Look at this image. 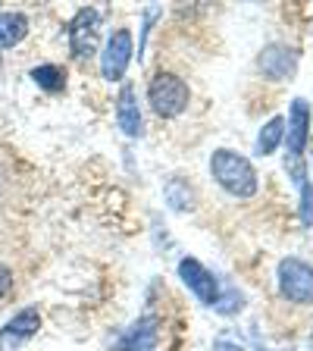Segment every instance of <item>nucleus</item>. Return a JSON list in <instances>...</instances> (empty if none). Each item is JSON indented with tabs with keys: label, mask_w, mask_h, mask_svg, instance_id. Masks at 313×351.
I'll return each instance as SVG.
<instances>
[{
	"label": "nucleus",
	"mask_w": 313,
	"mask_h": 351,
	"mask_svg": "<svg viewBox=\"0 0 313 351\" xmlns=\"http://www.w3.org/2000/svg\"><path fill=\"white\" fill-rule=\"evenodd\" d=\"M210 173L229 195L235 197H254L257 195V169L251 167L248 157L229 151V147H219L210 157Z\"/></svg>",
	"instance_id": "f257e3e1"
},
{
	"label": "nucleus",
	"mask_w": 313,
	"mask_h": 351,
	"mask_svg": "<svg viewBox=\"0 0 313 351\" xmlns=\"http://www.w3.org/2000/svg\"><path fill=\"white\" fill-rule=\"evenodd\" d=\"M147 101H151L153 113L163 119H175L182 117L188 110V101H191V91L179 75L173 73H157L147 85Z\"/></svg>",
	"instance_id": "f03ea898"
},
{
	"label": "nucleus",
	"mask_w": 313,
	"mask_h": 351,
	"mask_svg": "<svg viewBox=\"0 0 313 351\" xmlns=\"http://www.w3.org/2000/svg\"><path fill=\"white\" fill-rule=\"evenodd\" d=\"M307 138H310V104H307L304 97H295L292 113H288V129H285V145H288L285 167L292 169L295 182H304L301 154H304V147H307Z\"/></svg>",
	"instance_id": "7ed1b4c3"
},
{
	"label": "nucleus",
	"mask_w": 313,
	"mask_h": 351,
	"mask_svg": "<svg viewBox=\"0 0 313 351\" xmlns=\"http://www.w3.org/2000/svg\"><path fill=\"white\" fill-rule=\"evenodd\" d=\"M279 292L292 304H313V267L301 257L279 261Z\"/></svg>",
	"instance_id": "20e7f679"
},
{
	"label": "nucleus",
	"mask_w": 313,
	"mask_h": 351,
	"mask_svg": "<svg viewBox=\"0 0 313 351\" xmlns=\"http://www.w3.org/2000/svg\"><path fill=\"white\" fill-rule=\"evenodd\" d=\"M97 35H101V13L95 7H82L69 22V51H73V57H91L97 51Z\"/></svg>",
	"instance_id": "39448f33"
},
{
	"label": "nucleus",
	"mask_w": 313,
	"mask_h": 351,
	"mask_svg": "<svg viewBox=\"0 0 313 351\" xmlns=\"http://www.w3.org/2000/svg\"><path fill=\"white\" fill-rule=\"evenodd\" d=\"M179 279L188 285V292L195 295L201 304H207V307L216 304L219 282L201 261H195V257H182V261H179Z\"/></svg>",
	"instance_id": "423d86ee"
},
{
	"label": "nucleus",
	"mask_w": 313,
	"mask_h": 351,
	"mask_svg": "<svg viewBox=\"0 0 313 351\" xmlns=\"http://www.w3.org/2000/svg\"><path fill=\"white\" fill-rule=\"evenodd\" d=\"M132 53H135V44H132V32L129 29H119L110 35L107 47L101 53V73L107 82H119L125 75L132 63Z\"/></svg>",
	"instance_id": "0eeeda50"
},
{
	"label": "nucleus",
	"mask_w": 313,
	"mask_h": 351,
	"mask_svg": "<svg viewBox=\"0 0 313 351\" xmlns=\"http://www.w3.org/2000/svg\"><path fill=\"white\" fill-rule=\"evenodd\" d=\"M260 73L273 82H285L298 73V51L288 47V44H266L257 57Z\"/></svg>",
	"instance_id": "6e6552de"
},
{
	"label": "nucleus",
	"mask_w": 313,
	"mask_h": 351,
	"mask_svg": "<svg viewBox=\"0 0 313 351\" xmlns=\"http://www.w3.org/2000/svg\"><path fill=\"white\" fill-rule=\"evenodd\" d=\"M38 329H41L38 307H22L19 314H16L13 320H7L3 329H0V351H16L22 342H29Z\"/></svg>",
	"instance_id": "1a4fd4ad"
},
{
	"label": "nucleus",
	"mask_w": 313,
	"mask_h": 351,
	"mask_svg": "<svg viewBox=\"0 0 313 351\" xmlns=\"http://www.w3.org/2000/svg\"><path fill=\"white\" fill-rule=\"evenodd\" d=\"M157 326V317H141L138 323H132V329H125V336L119 339V351H153L160 342Z\"/></svg>",
	"instance_id": "9d476101"
},
{
	"label": "nucleus",
	"mask_w": 313,
	"mask_h": 351,
	"mask_svg": "<svg viewBox=\"0 0 313 351\" xmlns=\"http://www.w3.org/2000/svg\"><path fill=\"white\" fill-rule=\"evenodd\" d=\"M116 123H119V129H123L129 138H138V135H141V110H138L135 88H132V85H123V91H119Z\"/></svg>",
	"instance_id": "9b49d317"
},
{
	"label": "nucleus",
	"mask_w": 313,
	"mask_h": 351,
	"mask_svg": "<svg viewBox=\"0 0 313 351\" xmlns=\"http://www.w3.org/2000/svg\"><path fill=\"white\" fill-rule=\"evenodd\" d=\"M29 35V19L22 13H0V51L16 47L22 38Z\"/></svg>",
	"instance_id": "f8f14e48"
},
{
	"label": "nucleus",
	"mask_w": 313,
	"mask_h": 351,
	"mask_svg": "<svg viewBox=\"0 0 313 351\" xmlns=\"http://www.w3.org/2000/svg\"><path fill=\"white\" fill-rule=\"evenodd\" d=\"M282 138H285V117H273L270 123L260 129V135H257V154H260V157L273 154L282 145Z\"/></svg>",
	"instance_id": "ddd939ff"
},
{
	"label": "nucleus",
	"mask_w": 313,
	"mask_h": 351,
	"mask_svg": "<svg viewBox=\"0 0 313 351\" xmlns=\"http://www.w3.org/2000/svg\"><path fill=\"white\" fill-rule=\"evenodd\" d=\"M32 79H35L38 88L51 91V95H60V91L66 88V73L60 69V66H53V63L35 66V69H32Z\"/></svg>",
	"instance_id": "4468645a"
},
{
	"label": "nucleus",
	"mask_w": 313,
	"mask_h": 351,
	"mask_svg": "<svg viewBox=\"0 0 313 351\" xmlns=\"http://www.w3.org/2000/svg\"><path fill=\"white\" fill-rule=\"evenodd\" d=\"M166 201L175 207V210H185V207H195V195H191V189L185 182H179V179H173V182L166 185Z\"/></svg>",
	"instance_id": "2eb2a0df"
},
{
	"label": "nucleus",
	"mask_w": 313,
	"mask_h": 351,
	"mask_svg": "<svg viewBox=\"0 0 313 351\" xmlns=\"http://www.w3.org/2000/svg\"><path fill=\"white\" fill-rule=\"evenodd\" d=\"M301 223L313 226V185L301 182Z\"/></svg>",
	"instance_id": "dca6fc26"
},
{
	"label": "nucleus",
	"mask_w": 313,
	"mask_h": 351,
	"mask_svg": "<svg viewBox=\"0 0 313 351\" xmlns=\"http://www.w3.org/2000/svg\"><path fill=\"white\" fill-rule=\"evenodd\" d=\"M213 311H216V314H238L241 311V295L235 292V289H229L226 292V298H216V304H213Z\"/></svg>",
	"instance_id": "f3484780"
},
{
	"label": "nucleus",
	"mask_w": 313,
	"mask_h": 351,
	"mask_svg": "<svg viewBox=\"0 0 313 351\" xmlns=\"http://www.w3.org/2000/svg\"><path fill=\"white\" fill-rule=\"evenodd\" d=\"M13 292V273H10V267H3V263H0V298H3V295H10Z\"/></svg>",
	"instance_id": "a211bd4d"
},
{
	"label": "nucleus",
	"mask_w": 313,
	"mask_h": 351,
	"mask_svg": "<svg viewBox=\"0 0 313 351\" xmlns=\"http://www.w3.org/2000/svg\"><path fill=\"white\" fill-rule=\"evenodd\" d=\"M213 351H241V345H232V342H226V339H219V342L213 345Z\"/></svg>",
	"instance_id": "6ab92c4d"
}]
</instances>
